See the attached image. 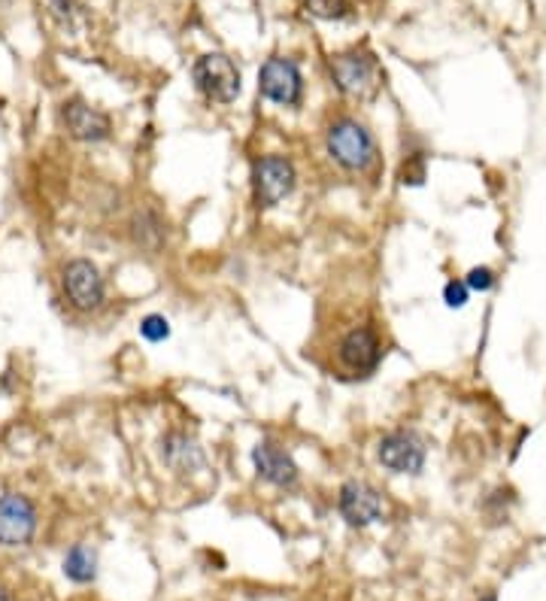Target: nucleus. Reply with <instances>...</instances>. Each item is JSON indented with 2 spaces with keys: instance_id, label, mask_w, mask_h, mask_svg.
Masks as SVG:
<instances>
[{
  "instance_id": "obj_1",
  "label": "nucleus",
  "mask_w": 546,
  "mask_h": 601,
  "mask_svg": "<svg viewBox=\"0 0 546 601\" xmlns=\"http://www.w3.org/2000/svg\"><path fill=\"white\" fill-rule=\"evenodd\" d=\"M325 149L331 155V161L340 165L350 173H371L377 168L379 149L377 137L352 116H340L335 119L328 131H325Z\"/></svg>"
},
{
  "instance_id": "obj_2",
  "label": "nucleus",
  "mask_w": 546,
  "mask_h": 601,
  "mask_svg": "<svg viewBox=\"0 0 546 601\" xmlns=\"http://www.w3.org/2000/svg\"><path fill=\"white\" fill-rule=\"evenodd\" d=\"M328 73L337 88L352 100L377 98V92L383 88V68L377 56L367 49H350V52L331 56Z\"/></svg>"
},
{
  "instance_id": "obj_3",
  "label": "nucleus",
  "mask_w": 546,
  "mask_h": 601,
  "mask_svg": "<svg viewBox=\"0 0 546 601\" xmlns=\"http://www.w3.org/2000/svg\"><path fill=\"white\" fill-rule=\"evenodd\" d=\"M298 185V170L286 155H262L253 165V201L258 211H274Z\"/></svg>"
},
{
  "instance_id": "obj_4",
  "label": "nucleus",
  "mask_w": 546,
  "mask_h": 601,
  "mask_svg": "<svg viewBox=\"0 0 546 601\" xmlns=\"http://www.w3.org/2000/svg\"><path fill=\"white\" fill-rule=\"evenodd\" d=\"M192 80L195 88L213 104H234L240 98V71L238 64L222 52L201 56L192 64Z\"/></svg>"
},
{
  "instance_id": "obj_5",
  "label": "nucleus",
  "mask_w": 546,
  "mask_h": 601,
  "mask_svg": "<svg viewBox=\"0 0 546 601\" xmlns=\"http://www.w3.org/2000/svg\"><path fill=\"white\" fill-rule=\"evenodd\" d=\"M383 362V340L374 325H355L337 340V364L352 377H371Z\"/></svg>"
},
{
  "instance_id": "obj_6",
  "label": "nucleus",
  "mask_w": 546,
  "mask_h": 601,
  "mask_svg": "<svg viewBox=\"0 0 546 601\" xmlns=\"http://www.w3.org/2000/svg\"><path fill=\"white\" fill-rule=\"evenodd\" d=\"M61 289H64V298L71 301V308L83 310V313L104 308L107 301V283L100 277L98 265L88 259H73L64 265Z\"/></svg>"
},
{
  "instance_id": "obj_7",
  "label": "nucleus",
  "mask_w": 546,
  "mask_h": 601,
  "mask_svg": "<svg viewBox=\"0 0 546 601\" xmlns=\"http://www.w3.org/2000/svg\"><path fill=\"white\" fill-rule=\"evenodd\" d=\"M258 92L262 98L277 107H298L304 98V76L292 58H267L258 71Z\"/></svg>"
},
{
  "instance_id": "obj_8",
  "label": "nucleus",
  "mask_w": 546,
  "mask_h": 601,
  "mask_svg": "<svg viewBox=\"0 0 546 601\" xmlns=\"http://www.w3.org/2000/svg\"><path fill=\"white\" fill-rule=\"evenodd\" d=\"M425 459H428L425 441L413 429H398V432L383 434V441L377 444V461L392 474H422Z\"/></svg>"
},
{
  "instance_id": "obj_9",
  "label": "nucleus",
  "mask_w": 546,
  "mask_h": 601,
  "mask_svg": "<svg viewBox=\"0 0 546 601\" xmlns=\"http://www.w3.org/2000/svg\"><path fill=\"white\" fill-rule=\"evenodd\" d=\"M37 507L22 492L0 495V546H25L37 534Z\"/></svg>"
},
{
  "instance_id": "obj_10",
  "label": "nucleus",
  "mask_w": 546,
  "mask_h": 601,
  "mask_svg": "<svg viewBox=\"0 0 546 601\" xmlns=\"http://www.w3.org/2000/svg\"><path fill=\"white\" fill-rule=\"evenodd\" d=\"M337 510H340V517L347 519L352 529H364V526H374L379 519H386L389 507H386V498L371 483L347 480L340 486V495H337Z\"/></svg>"
},
{
  "instance_id": "obj_11",
  "label": "nucleus",
  "mask_w": 546,
  "mask_h": 601,
  "mask_svg": "<svg viewBox=\"0 0 546 601\" xmlns=\"http://www.w3.org/2000/svg\"><path fill=\"white\" fill-rule=\"evenodd\" d=\"M253 465L258 480H265L270 486L280 490H292L298 483V465H294L292 453L282 447L274 437H262L253 447Z\"/></svg>"
},
{
  "instance_id": "obj_12",
  "label": "nucleus",
  "mask_w": 546,
  "mask_h": 601,
  "mask_svg": "<svg viewBox=\"0 0 546 601\" xmlns=\"http://www.w3.org/2000/svg\"><path fill=\"white\" fill-rule=\"evenodd\" d=\"M61 122L68 134L83 143H100L110 137V116L88 107L85 100L73 98L61 107Z\"/></svg>"
},
{
  "instance_id": "obj_13",
  "label": "nucleus",
  "mask_w": 546,
  "mask_h": 601,
  "mask_svg": "<svg viewBox=\"0 0 546 601\" xmlns=\"http://www.w3.org/2000/svg\"><path fill=\"white\" fill-rule=\"evenodd\" d=\"M161 461L177 474H195L204 468V449L197 447V441L182 429H170L161 437Z\"/></svg>"
},
{
  "instance_id": "obj_14",
  "label": "nucleus",
  "mask_w": 546,
  "mask_h": 601,
  "mask_svg": "<svg viewBox=\"0 0 546 601\" xmlns=\"http://www.w3.org/2000/svg\"><path fill=\"white\" fill-rule=\"evenodd\" d=\"M131 238L146 252H158L165 243V223L155 211H141L131 223Z\"/></svg>"
},
{
  "instance_id": "obj_15",
  "label": "nucleus",
  "mask_w": 546,
  "mask_h": 601,
  "mask_svg": "<svg viewBox=\"0 0 546 601\" xmlns=\"http://www.w3.org/2000/svg\"><path fill=\"white\" fill-rule=\"evenodd\" d=\"M95 553L88 550L85 544L71 546V553L64 556V574L71 577L73 584H88V580H95Z\"/></svg>"
},
{
  "instance_id": "obj_16",
  "label": "nucleus",
  "mask_w": 546,
  "mask_h": 601,
  "mask_svg": "<svg viewBox=\"0 0 546 601\" xmlns=\"http://www.w3.org/2000/svg\"><path fill=\"white\" fill-rule=\"evenodd\" d=\"M307 3V13L316 15V19H325V22H340L350 15V0H304Z\"/></svg>"
},
{
  "instance_id": "obj_17",
  "label": "nucleus",
  "mask_w": 546,
  "mask_h": 601,
  "mask_svg": "<svg viewBox=\"0 0 546 601\" xmlns=\"http://www.w3.org/2000/svg\"><path fill=\"white\" fill-rule=\"evenodd\" d=\"M49 10L61 22V28L80 31V22H83V10L76 7V0H52Z\"/></svg>"
},
{
  "instance_id": "obj_18",
  "label": "nucleus",
  "mask_w": 546,
  "mask_h": 601,
  "mask_svg": "<svg viewBox=\"0 0 546 601\" xmlns=\"http://www.w3.org/2000/svg\"><path fill=\"white\" fill-rule=\"evenodd\" d=\"M141 335L143 340H149V344H161V340H168L170 337V322L165 320V316L153 313V316H146V320L141 322Z\"/></svg>"
},
{
  "instance_id": "obj_19",
  "label": "nucleus",
  "mask_w": 546,
  "mask_h": 601,
  "mask_svg": "<svg viewBox=\"0 0 546 601\" xmlns=\"http://www.w3.org/2000/svg\"><path fill=\"white\" fill-rule=\"evenodd\" d=\"M401 182L404 185H422L425 182V155H407L401 165Z\"/></svg>"
},
{
  "instance_id": "obj_20",
  "label": "nucleus",
  "mask_w": 546,
  "mask_h": 601,
  "mask_svg": "<svg viewBox=\"0 0 546 601\" xmlns=\"http://www.w3.org/2000/svg\"><path fill=\"white\" fill-rule=\"evenodd\" d=\"M471 301V289H468V283L464 280H449L444 286V304L449 310H462L464 304Z\"/></svg>"
},
{
  "instance_id": "obj_21",
  "label": "nucleus",
  "mask_w": 546,
  "mask_h": 601,
  "mask_svg": "<svg viewBox=\"0 0 546 601\" xmlns=\"http://www.w3.org/2000/svg\"><path fill=\"white\" fill-rule=\"evenodd\" d=\"M464 283H468L471 292H489L495 286V274H492V267H471Z\"/></svg>"
},
{
  "instance_id": "obj_22",
  "label": "nucleus",
  "mask_w": 546,
  "mask_h": 601,
  "mask_svg": "<svg viewBox=\"0 0 546 601\" xmlns=\"http://www.w3.org/2000/svg\"><path fill=\"white\" fill-rule=\"evenodd\" d=\"M0 601H13L10 599V589L3 587V584H0Z\"/></svg>"
},
{
  "instance_id": "obj_23",
  "label": "nucleus",
  "mask_w": 546,
  "mask_h": 601,
  "mask_svg": "<svg viewBox=\"0 0 546 601\" xmlns=\"http://www.w3.org/2000/svg\"><path fill=\"white\" fill-rule=\"evenodd\" d=\"M480 601H498V596H495V592H486Z\"/></svg>"
}]
</instances>
